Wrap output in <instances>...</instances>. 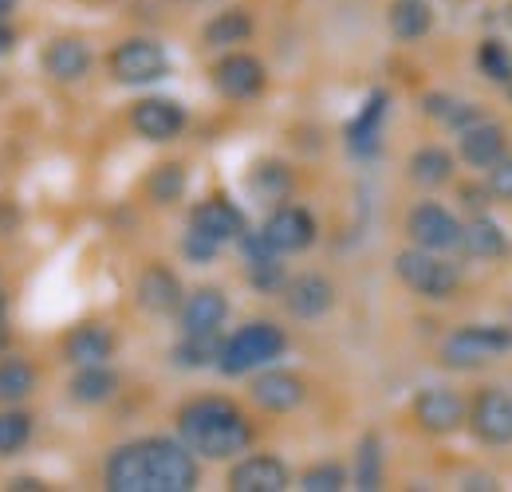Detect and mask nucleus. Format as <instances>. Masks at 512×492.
<instances>
[{"label": "nucleus", "instance_id": "c9c22d12", "mask_svg": "<svg viewBox=\"0 0 512 492\" xmlns=\"http://www.w3.org/2000/svg\"><path fill=\"white\" fill-rule=\"evenodd\" d=\"M300 489L304 492H339L343 489V469H339V465H316V469L304 473Z\"/></svg>", "mask_w": 512, "mask_h": 492}, {"label": "nucleus", "instance_id": "58836bf2", "mask_svg": "<svg viewBox=\"0 0 512 492\" xmlns=\"http://www.w3.org/2000/svg\"><path fill=\"white\" fill-rule=\"evenodd\" d=\"M12 48H16V32L0 20V56H4V52H12Z\"/></svg>", "mask_w": 512, "mask_h": 492}, {"label": "nucleus", "instance_id": "ea45409f", "mask_svg": "<svg viewBox=\"0 0 512 492\" xmlns=\"http://www.w3.org/2000/svg\"><path fill=\"white\" fill-rule=\"evenodd\" d=\"M12 489H16V492H36V489H44V485H40V481H32V477H24V481H16Z\"/></svg>", "mask_w": 512, "mask_h": 492}, {"label": "nucleus", "instance_id": "f704fd0d", "mask_svg": "<svg viewBox=\"0 0 512 492\" xmlns=\"http://www.w3.org/2000/svg\"><path fill=\"white\" fill-rule=\"evenodd\" d=\"M249 280L260 292H272V288L284 284V268H280L276 256H260V260H249Z\"/></svg>", "mask_w": 512, "mask_h": 492}, {"label": "nucleus", "instance_id": "1a4fd4ad", "mask_svg": "<svg viewBox=\"0 0 512 492\" xmlns=\"http://www.w3.org/2000/svg\"><path fill=\"white\" fill-rule=\"evenodd\" d=\"M193 233L209 237V241H241L245 237V217L237 205H229L225 197H213V201H201L190 217Z\"/></svg>", "mask_w": 512, "mask_h": 492}, {"label": "nucleus", "instance_id": "f3484780", "mask_svg": "<svg viewBox=\"0 0 512 492\" xmlns=\"http://www.w3.org/2000/svg\"><path fill=\"white\" fill-rule=\"evenodd\" d=\"M111 347H115V339H111V331L99 327V323H83V327H75L64 339L67 363H75V367H95V363H103V359L111 355Z\"/></svg>", "mask_w": 512, "mask_h": 492}, {"label": "nucleus", "instance_id": "39448f33", "mask_svg": "<svg viewBox=\"0 0 512 492\" xmlns=\"http://www.w3.org/2000/svg\"><path fill=\"white\" fill-rule=\"evenodd\" d=\"M394 268H398V276H402L406 288H414L418 296H430V300H446L449 292L457 288V272L449 268L446 260L430 256V248L398 252Z\"/></svg>", "mask_w": 512, "mask_h": 492}, {"label": "nucleus", "instance_id": "9b49d317", "mask_svg": "<svg viewBox=\"0 0 512 492\" xmlns=\"http://www.w3.org/2000/svg\"><path fill=\"white\" fill-rule=\"evenodd\" d=\"M473 430L489 445L512 441V398L501 390H481L473 402Z\"/></svg>", "mask_w": 512, "mask_h": 492}, {"label": "nucleus", "instance_id": "cd10ccee", "mask_svg": "<svg viewBox=\"0 0 512 492\" xmlns=\"http://www.w3.org/2000/svg\"><path fill=\"white\" fill-rule=\"evenodd\" d=\"M449 174H453V162H449L446 150H438V146H426V150H418L410 158V178L418 185H442L449 182Z\"/></svg>", "mask_w": 512, "mask_h": 492}, {"label": "nucleus", "instance_id": "9d476101", "mask_svg": "<svg viewBox=\"0 0 512 492\" xmlns=\"http://www.w3.org/2000/svg\"><path fill=\"white\" fill-rule=\"evenodd\" d=\"M213 83L229 99H253V95L264 91V67H260V60L245 56V52H233V56H225L213 67Z\"/></svg>", "mask_w": 512, "mask_h": 492}, {"label": "nucleus", "instance_id": "37998d69", "mask_svg": "<svg viewBox=\"0 0 512 492\" xmlns=\"http://www.w3.org/2000/svg\"><path fill=\"white\" fill-rule=\"evenodd\" d=\"M505 16H509V24H512V0H509V8H505Z\"/></svg>", "mask_w": 512, "mask_h": 492}, {"label": "nucleus", "instance_id": "f03ea898", "mask_svg": "<svg viewBox=\"0 0 512 492\" xmlns=\"http://www.w3.org/2000/svg\"><path fill=\"white\" fill-rule=\"evenodd\" d=\"M178 430L182 441L201 457H233L253 441V426L245 422V414L225 402V398H197L190 406H182L178 414Z\"/></svg>", "mask_w": 512, "mask_h": 492}, {"label": "nucleus", "instance_id": "423d86ee", "mask_svg": "<svg viewBox=\"0 0 512 492\" xmlns=\"http://www.w3.org/2000/svg\"><path fill=\"white\" fill-rule=\"evenodd\" d=\"M166 71H170V60L154 40H127L111 56V75L119 83H154Z\"/></svg>", "mask_w": 512, "mask_h": 492}, {"label": "nucleus", "instance_id": "20e7f679", "mask_svg": "<svg viewBox=\"0 0 512 492\" xmlns=\"http://www.w3.org/2000/svg\"><path fill=\"white\" fill-rule=\"evenodd\" d=\"M509 347H512V331H505V327H461V331H453L446 339L442 359H446L449 367L473 370V367H485L489 359H497Z\"/></svg>", "mask_w": 512, "mask_h": 492}, {"label": "nucleus", "instance_id": "2eb2a0df", "mask_svg": "<svg viewBox=\"0 0 512 492\" xmlns=\"http://www.w3.org/2000/svg\"><path fill=\"white\" fill-rule=\"evenodd\" d=\"M138 304L146 311H154V315L174 311L182 304V284H178V276H174L170 268H162V264H150V268L138 276Z\"/></svg>", "mask_w": 512, "mask_h": 492}, {"label": "nucleus", "instance_id": "72a5a7b5", "mask_svg": "<svg viewBox=\"0 0 512 492\" xmlns=\"http://www.w3.org/2000/svg\"><path fill=\"white\" fill-rule=\"evenodd\" d=\"M288 185H292V178H288V170L284 166H276V162H268V166H260L253 174V193H260V197H284L288 193Z\"/></svg>", "mask_w": 512, "mask_h": 492}, {"label": "nucleus", "instance_id": "412c9836", "mask_svg": "<svg viewBox=\"0 0 512 492\" xmlns=\"http://www.w3.org/2000/svg\"><path fill=\"white\" fill-rule=\"evenodd\" d=\"M461 158H465L469 166H493V162H501V158H505V134L489 123L469 126V130L461 134Z\"/></svg>", "mask_w": 512, "mask_h": 492}, {"label": "nucleus", "instance_id": "e433bc0d", "mask_svg": "<svg viewBox=\"0 0 512 492\" xmlns=\"http://www.w3.org/2000/svg\"><path fill=\"white\" fill-rule=\"evenodd\" d=\"M489 189H493L497 197L512 201V158H501V162L489 166Z\"/></svg>", "mask_w": 512, "mask_h": 492}, {"label": "nucleus", "instance_id": "a878e982", "mask_svg": "<svg viewBox=\"0 0 512 492\" xmlns=\"http://www.w3.org/2000/svg\"><path fill=\"white\" fill-rule=\"evenodd\" d=\"M461 245L469 248L473 256H501L505 252V233H501V225H493L489 217H477L473 225H465L461 229Z\"/></svg>", "mask_w": 512, "mask_h": 492}, {"label": "nucleus", "instance_id": "dca6fc26", "mask_svg": "<svg viewBox=\"0 0 512 492\" xmlns=\"http://www.w3.org/2000/svg\"><path fill=\"white\" fill-rule=\"evenodd\" d=\"M253 398L264 410L284 414V410H296L304 402V382L296 374H288V370H268L253 382Z\"/></svg>", "mask_w": 512, "mask_h": 492}, {"label": "nucleus", "instance_id": "393cba45", "mask_svg": "<svg viewBox=\"0 0 512 492\" xmlns=\"http://www.w3.org/2000/svg\"><path fill=\"white\" fill-rule=\"evenodd\" d=\"M111 394H115V374L103 370L99 363L95 367H83L71 378V398L75 402H107Z\"/></svg>", "mask_w": 512, "mask_h": 492}, {"label": "nucleus", "instance_id": "c85d7f7f", "mask_svg": "<svg viewBox=\"0 0 512 492\" xmlns=\"http://www.w3.org/2000/svg\"><path fill=\"white\" fill-rule=\"evenodd\" d=\"M355 481H359L363 492H375L383 485V445H379V437H363V441H359Z\"/></svg>", "mask_w": 512, "mask_h": 492}, {"label": "nucleus", "instance_id": "aec40b11", "mask_svg": "<svg viewBox=\"0 0 512 492\" xmlns=\"http://www.w3.org/2000/svg\"><path fill=\"white\" fill-rule=\"evenodd\" d=\"M44 67L56 75V79H83L87 75V67H91V52H87V44L83 40H75V36H64V40H56L48 52H44Z\"/></svg>", "mask_w": 512, "mask_h": 492}, {"label": "nucleus", "instance_id": "7ed1b4c3", "mask_svg": "<svg viewBox=\"0 0 512 492\" xmlns=\"http://www.w3.org/2000/svg\"><path fill=\"white\" fill-rule=\"evenodd\" d=\"M288 339L276 323H249L241 327L217 355V367L221 374H245V370L260 367V363H272L276 355H284Z\"/></svg>", "mask_w": 512, "mask_h": 492}, {"label": "nucleus", "instance_id": "4468645a", "mask_svg": "<svg viewBox=\"0 0 512 492\" xmlns=\"http://www.w3.org/2000/svg\"><path fill=\"white\" fill-rule=\"evenodd\" d=\"M233 492H280L288 489V469L276 457H249L229 473Z\"/></svg>", "mask_w": 512, "mask_h": 492}, {"label": "nucleus", "instance_id": "2f4dec72", "mask_svg": "<svg viewBox=\"0 0 512 492\" xmlns=\"http://www.w3.org/2000/svg\"><path fill=\"white\" fill-rule=\"evenodd\" d=\"M146 189H150V197L162 201V205H166V201H178L182 189H186V170H182V166H158V170L150 174V185H146Z\"/></svg>", "mask_w": 512, "mask_h": 492}, {"label": "nucleus", "instance_id": "4be33fe9", "mask_svg": "<svg viewBox=\"0 0 512 492\" xmlns=\"http://www.w3.org/2000/svg\"><path fill=\"white\" fill-rule=\"evenodd\" d=\"M383 115H386V95L383 91H375L371 103L359 111V119H355L351 130H347L355 154H375V150H379V123H383Z\"/></svg>", "mask_w": 512, "mask_h": 492}, {"label": "nucleus", "instance_id": "f8f14e48", "mask_svg": "<svg viewBox=\"0 0 512 492\" xmlns=\"http://www.w3.org/2000/svg\"><path fill=\"white\" fill-rule=\"evenodd\" d=\"M414 418H418V426L430 433H449L461 426V418H465V406H461V398L446 390V386H434V390H422L418 394V402H414Z\"/></svg>", "mask_w": 512, "mask_h": 492}, {"label": "nucleus", "instance_id": "ddd939ff", "mask_svg": "<svg viewBox=\"0 0 512 492\" xmlns=\"http://www.w3.org/2000/svg\"><path fill=\"white\" fill-rule=\"evenodd\" d=\"M130 123H134V130H138L142 138L166 142V138H174V134L186 126V115H182V107L170 103V99H142V103L134 107Z\"/></svg>", "mask_w": 512, "mask_h": 492}, {"label": "nucleus", "instance_id": "0eeeda50", "mask_svg": "<svg viewBox=\"0 0 512 492\" xmlns=\"http://www.w3.org/2000/svg\"><path fill=\"white\" fill-rule=\"evenodd\" d=\"M406 233L414 237V245L430 248V252L461 245V225L453 221V213H446L442 205H430V201H426V205H418V209L410 213Z\"/></svg>", "mask_w": 512, "mask_h": 492}, {"label": "nucleus", "instance_id": "4c0bfd02", "mask_svg": "<svg viewBox=\"0 0 512 492\" xmlns=\"http://www.w3.org/2000/svg\"><path fill=\"white\" fill-rule=\"evenodd\" d=\"M186 256L197 260V264H205V260L217 256V241H209V237H201V233H190V237H186Z\"/></svg>", "mask_w": 512, "mask_h": 492}, {"label": "nucleus", "instance_id": "f257e3e1", "mask_svg": "<svg viewBox=\"0 0 512 492\" xmlns=\"http://www.w3.org/2000/svg\"><path fill=\"white\" fill-rule=\"evenodd\" d=\"M197 485V461L166 437H146L111 453L107 489L111 492H190Z\"/></svg>", "mask_w": 512, "mask_h": 492}, {"label": "nucleus", "instance_id": "6e6552de", "mask_svg": "<svg viewBox=\"0 0 512 492\" xmlns=\"http://www.w3.org/2000/svg\"><path fill=\"white\" fill-rule=\"evenodd\" d=\"M260 233L268 237V245L276 248V252H300V248H308L316 241V221H312L308 209L284 205V209H276V213L264 221Z\"/></svg>", "mask_w": 512, "mask_h": 492}, {"label": "nucleus", "instance_id": "b1692460", "mask_svg": "<svg viewBox=\"0 0 512 492\" xmlns=\"http://www.w3.org/2000/svg\"><path fill=\"white\" fill-rule=\"evenodd\" d=\"M249 32H253L249 12L229 8V12H221V16H213V20L205 24V44H209V48H229V44L249 40Z\"/></svg>", "mask_w": 512, "mask_h": 492}, {"label": "nucleus", "instance_id": "c756f323", "mask_svg": "<svg viewBox=\"0 0 512 492\" xmlns=\"http://www.w3.org/2000/svg\"><path fill=\"white\" fill-rule=\"evenodd\" d=\"M221 347L225 343H217V331H209V335H186V343L174 351V359L182 367H205V363H213L221 355Z\"/></svg>", "mask_w": 512, "mask_h": 492}, {"label": "nucleus", "instance_id": "79ce46f5", "mask_svg": "<svg viewBox=\"0 0 512 492\" xmlns=\"http://www.w3.org/2000/svg\"><path fill=\"white\" fill-rule=\"evenodd\" d=\"M12 8H16V0H0V20H4V16L12 12Z\"/></svg>", "mask_w": 512, "mask_h": 492}, {"label": "nucleus", "instance_id": "a211bd4d", "mask_svg": "<svg viewBox=\"0 0 512 492\" xmlns=\"http://www.w3.org/2000/svg\"><path fill=\"white\" fill-rule=\"evenodd\" d=\"M225 315H229L225 296L217 288H201L182 308V327H186V335H209V331H217L225 323Z\"/></svg>", "mask_w": 512, "mask_h": 492}, {"label": "nucleus", "instance_id": "6ab92c4d", "mask_svg": "<svg viewBox=\"0 0 512 492\" xmlns=\"http://www.w3.org/2000/svg\"><path fill=\"white\" fill-rule=\"evenodd\" d=\"M331 300H335V288L323 276H300L288 284V311L300 319H320L331 308Z\"/></svg>", "mask_w": 512, "mask_h": 492}, {"label": "nucleus", "instance_id": "473e14b6", "mask_svg": "<svg viewBox=\"0 0 512 492\" xmlns=\"http://www.w3.org/2000/svg\"><path fill=\"white\" fill-rule=\"evenodd\" d=\"M477 63H481V71H485L489 79H497V83H509L512 79V56L501 40H485L481 52H477Z\"/></svg>", "mask_w": 512, "mask_h": 492}, {"label": "nucleus", "instance_id": "5701e85b", "mask_svg": "<svg viewBox=\"0 0 512 492\" xmlns=\"http://www.w3.org/2000/svg\"><path fill=\"white\" fill-rule=\"evenodd\" d=\"M430 24H434V12L426 0H394L390 4V32L398 40H418L430 32Z\"/></svg>", "mask_w": 512, "mask_h": 492}, {"label": "nucleus", "instance_id": "a19ab883", "mask_svg": "<svg viewBox=\"0 0 512 492\" xmlns=\"http://www.w3.org/2000/svg\"><path fill=\"white\" fill-rule=\"evenodd\" d=\"M4 343H8V323H4V296H0V351H4Z\"/></svg>", "mask_w": 512, "mask_h": 492}, {"label": "nucleus", "instance_id": "bb28decb", "mask_svg": "<svg viewBox=\"0 0 512 492\" xmlns=\"http://www.w3.org/2000/svg\"><path fill=\"white\" fill-rule=\"evenodd\" d=\"M36 386V370L28 367L24 359H0V402H20L28 398Z\"/></svg>", "mask_w": 512, "mask_h": 492}, {"label": "nucleus", "instance_id": "7c9ffc66", "mask_svg": "<svg viewBox=\"0 0 512 492\" xmlns=\"http://www.w3.org/2000/svg\"><path fill=\"white\" fill-rule=\"evenodd\" d=\"M28 437H32V418L28 414H20V410L0 414V457L20 453L28 445Z\"/></svg>", "mask_w": 512, "mask_h": 492}]
</instances>
